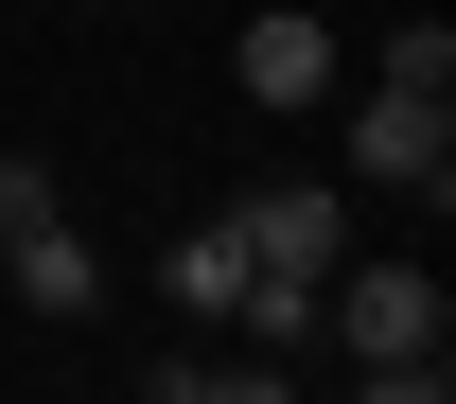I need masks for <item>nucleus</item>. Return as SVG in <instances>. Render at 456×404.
Segmentation results:
<instances>
[{"label":"nucleus","instance_id":"0eeeda50","mask_svg":"<svg viewBox=\"0 0 456 404\" xmlns=\"http://www.w3.org/2000/svg\"><path fill=\"white\" fill-rule=\"evenodd\" d=\"M159 387L175 404H298V369H281V351H228V369H159Z\"/></svg>","mask_w":456,"mask_h":404},{"label":"nucleus","instance_id":"f03ea898","mask_svg":"<svg viewBox=\"0 0 456 404\" xmlns=\"http://www.w3.org/2000/svg\"><path fill=\"white\" fill-rule=\"evenodd\" d=\"M228 229H246V282H334L351 264V176H264V194H228Z\"/></svg>","mask_w":456,"mask_h":404},{"label":"nucleus","instance_id":"6e6552de","mask_svg":"<svg viewBox=\"0 0 456 404\" xmlns=\"http://www.w3.org/2000/svg\"><path fill=\"white\" fill-rule=\"evenodd\" d=\"M369 70H387V88H439V106H456V36H439V18H403V36H369Z\"/></svg>","mask_w":456,"mask_h":404},{"label":"nucleus","instance_id":"9b49d317","mask_svg":"<svg viewBox=\"0 0 456 404\" xmlns=\"http://www.w3.org/2000/svg\"><path fill=\"white\" fill-rule=\"evenodd\" d=\"M159 404H175V387H159Z\"/></svg>","mask_w":456,"mask_h":404},{"label":"nucleus","instance_id":"423d86ee","mask_svg":"<svg viewBox=\"0 0 456 404\" xmlns=\"http://www.w3.org/2000/svg\"><path fill=\"white\" fill-rule=\"evenodd\" d=\"M159 299H175V317H211V334H228V317H246V229H228V211H211V229H175V264H159Z\"/></svg>","mask_w":456,"mask_h":404},{"label":"nucleus","instance_id":"9d476101","mask_svg":"<svg viewBox=\"0 0 456 404\" xmlns=\"http://www.w3.org/2000/svg\"><path fill=\"white\" fill-rule=\"evenodd\" d=\"M36 211H53V176H36V159H0V246L36 229Z\"/></svg>","mask_w":456,"mask_h":404},{"label":"nucleus","instance_id":"f257e3e1","mask_svg":"<svg viewBox=\"0 0 456 404\" xmlns=\"http://www.w3.org/2000/svg\"><path fill=\"white\" fill-rule=\"evenodd\" d=\"M439 264H334V282H316V334L351 351V369H421V351H439Z\"/></svg>","mask_w":456,"mask_h":404},{"label":"nucleus","instance_id":"39448f33","mask_svg":"<svg viewBox=\"0 0 456 404\" xmlns=\"http://www.w3.org/2000/svg\"><path fill=\"white\" fill-rule=\"evenodd\" d=\"M0 299H18V317H106V246L70 229V211H36V229L0 246Z\"/></svg>","mask_w":456,"mask_h":404},{"label":"nucleus","instance_id":"1a4fd4ad","mask_svg":"<svg viewBox=\"0 0 456 404\" xmlns=\"http://www.w3.org/2000/svg\"><path fill=\"white\" fill-rule=\"evenodd\" d=\"M351 404H456V387H439V351H421V369H351Z\"/></svg>","mask_w":456,"mask_h":404},{"label":"nucleus","instance_id":"20e7f679","mask_svg":"<svg viewBox=\"0 0 456 404\" xmlns=\"http://www.w3.org/2000/svg\"><path fill=\"white\" fill-rule=\"evenodd\" d=\"M228 88H246L264 123H298V106H334V36H316L298 0H264V18L228 36Z\"/></svg>","mask_w":456,"mask_h":404},{"label":"nucleus","instance_id":"7ed1b4c3","mask_svg":"<svg viewBox=\"0 0 456 404\" xmlns=\"http://www.w3.org/2000/svg\"><path fill=\"white\" fill-rule=\"evenodd\" d=\"M351 176L439 211V194H456V106H439V88H387V70H369V88H351Z\"/></svg>","mask_w":456,"mask_h":404}]
</instances>
